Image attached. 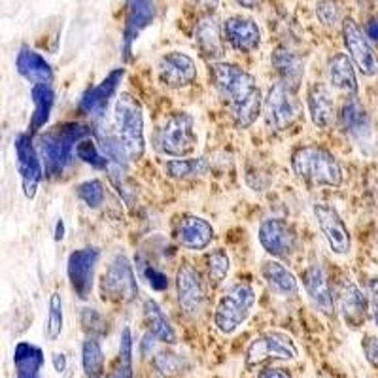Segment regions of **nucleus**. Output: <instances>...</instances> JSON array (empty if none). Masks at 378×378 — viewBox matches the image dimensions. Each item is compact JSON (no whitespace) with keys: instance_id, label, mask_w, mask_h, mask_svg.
<instances>
[{"instance_id":"4468645a","label":"nucleus","mask_w":378,"mask_h":378,"mask_svg":"<svg viewBox=\"0 0 378 378\" xmlns=\"http://www.w3.org/2000/svg\"><path fill=\"white\" fill-rule=\"evenodd\" d=\"M176 297L187 316H201L206 305V290L199 271L191 263H184L176 271Z\"/></svg>"},{"instance_id":"393cba45","label":"nucleus","mask_w":378,"mask_h":378,"mask_svg":"<svg viewBox=\"0 0 378 378\" xmlns=\"http://www.w3.org/2000/svg\"><path fill=\"white\" fill-rule=\"evenodd\" d=\"M125 4L127 16L125 27H123V50L129 55L132 42L154 19V2L152 0H127Z\"/></svg>"},{"instance_id":"e433bc0d","label":"nucleus","mask_w":378,"mask_h":378,"mask_svg":"<svg viewBox=\"0 0 378 378\" xmlns=\"http://www.w3.org/2000/svg\"><path fill=\"white\" fill-rule=\"evenodd\" d=\"M154 367L163 378H174L178 377V374L186 373L189 363H187L186 357L180 356V354H174V352L170 350H161L155 354Z\"/></svg>"},{"instance_id":"a19ab883","label":"nucleus","mask_w":378,"mask_h":378,"mask_svg":"<svg viewBox=\"0 0 378 378\" xmlns=\"http://www.w3.org/2000/svg\"><path fill=\"white\" fill-rule=\"evenodd\" d=\"M80 322H82V327H83V331L88 333V337L100 339V337L106 333V320H105V316L97 310V308H91V307L82 308Z\"/></svg>"},{"instance_id":"7c9ffc66","label":"nucleus","mask_w":378,"mask_h":378,"mask_svg":"<svg viewBox=\"0 0 378 378\" xmlns=\"http://www.w3.org/2000/svg\"><path fill=\"white\" fill-rule=\"evenodd\" d=\"M271 63H273V66L278 72L280 82L284 83V85H288L293 91L301 88L305 68H303L301 59L295 53H291L285 48H278V50H274V53L271 55Z\"/></svg>"},{"instance_id":"20e7f679","label":"nucleus","mask_w":378,"mask_h":378,"mask_svg":"<svg viewBox=\"0 0 378 378\" xmlns=\"http://www.w3.org/2000/svg\"><path fill=\"white\" fill-rule=\"evenodd\" d=\"M115 135L123 144L131 161L142 159L146 154L144 112L140 100L131 93H121L114 105Z\"/></svg>"},{"instance_id":"a878e982","label":"nucleus","mask_w":378,"mask_h":378,"mask_svg":"<svg viewBox=\"0 0 378 378\" xmlns=\"http://www.w3.org/2000/svg\"><path fill=\"white\" fill-rule=\"evenodd\" d=\"M307 106L310 121L318 129H329L335 121L333 95L324 83H313L307 91Z\"/></svg>"},{"instance_id":"a18cd8bd","label":"nucleus","mask_w":378,"mask_h":378,"mask_svg":"<svg viewBox=\"0 0 378 378\" xmlns=\"http://www.w3.org/2000/svg\"><path fill=\"white\" fill-rule=\"evenodd\" d=\"M187 6L197 10L201 16H212V11L218 10L219 0H186Z\"/></svg>"},{"instance_id":"603ef678","label":"nucleus","mask_w":378,"mask_h":378,"mask_svg":"<svg viewBox=\"0 0 378 378\" xmlns=\"http://www.w3.org/2000/svg\"><path fill=\"white\" fill-rule=\"evenodd\" d=\"M236 4L242 6V8H248V10H253V8H258L259 0H235Z\"/></svg>"},{"instance_id":"2f4dec72","label":"nucleus","mask_w":378,"mask_h":378,"mask_svg":"<svg viewBox=\"0 0 378 378\" xmlns=\"http://www.w3.org/2000/svg\"><path fill=\"white\" fill-rule=\"evenodd\" d=\"M31 100H33L34 110L33 115H31L28 129H31V135H33V132L40 131L48 123V120H50L51 110H53L55 105V93L51 85H46V83L33 85L31 88Z\"/></svg>"},{"instance_id":"49530a36","label":"nucleus","mask_w":378,"mask_h":378,"mask_svg":"<svg viewBox=\"0 0 378 378\" xmlns=\"http://www.w3.org/2000/svg\"><path fill=\"white\" fill-rule=\"evenodd\" d=\"M369 299H371V313H373L374 324L378 327V280H371L369 284Z\"/></svg>"},{"instance_id":"2eb2a0df","label":"nucleus","mask_w":378,"mask_h":378,"mask_svg":"<svg viewBox=\"0 0 378 378\" xmlns=\"http://www.w3.org/2000/svg\"><path fill=\"white\" fill-rule=\"evenodd\" d=\"M313 214L327 242L329 250L335 256H348L352 250V236L337 209L325 203H316L313 206Z\"/></svg>"},{"instance_id":"0eeeda50","label":"nucleus","mask_w":378,"mask_h":378,"mask_svg":"<svg viewBox=\"0 0 378 378\" xmlns=\"http://www.w3.org/2000/svg\"><path fill=\"white\" fill-rule=\"evenodd\" d=\"M100 297L114 305H129L138 297L137 273L125 253H115L100 276Z\"/></svg>"},{"instance_id":"412c9836","label":"nucleus","mask_w":378,"mask_h":378,"mask_svg":"<svg viewBox=\"0 0 378 378\" xmlns=\"http://www.w3.org/2000/svg\"><path fill=\"white\" fill-rule=\"evenodd\" d=\"M123 78H125V68H114L103 82L97 83L95 88L88 89L83 93L82 100H80V108L85 114L100 117L108 108L110 100L115 95L117 88H120V83L123 82Z\"/></svg>"},{"instance_id":"bb28decb","label":"nucleus","mask_w":378,"mask_h":378,"mask_svg":"<svg viewBox=\"0 0 378 378\" xmlns=\"http://www.w3.org/2000/svg\"><path fill=\"white\" fill-rule=\"evenodd\" d=\"M327 76L331 88L348 93L350 97L357 95L356 65L352 63L350 55L335 53L327 63Z\"/></svg>"},{"instance_id":"8fccbe9b","label":"nucleus","mask_w":378,"mask_h":378,"mask_svg":"<svg viewBox=\"0 0 378 378\" xmlns=\"http://www.w3.org/2000/svg\"><path fill=\"white\" fill-rule=\"evenodd\" d=\"M367 38L378 42V17L377 19H371L367 25Z\"/></svg>"},{"instance_id":"f03ea898","label":"nucleus","mask_w":378,"mask_h":378,"mask_svg":"<svg viewBox=\"0 0 378 378\" xmlns=\"http://www.w3.org/2000/svg\"><path fill=\"white\" fill-rule=\"evenodd\" d=\"M291 170L299 180L314 187L339 189L345 182V172L339 159L318 144H305L293 149Z\"/></svg>"},{"instance_id":"5701e85b","label":"nucleus","mask_w":378,"mask_h":378,"mask_svg":"<svg viewBox=\"0 0 378 378\" xmlns=\"http://www.w3.org/2000/svg\"><path fill=\"white\" fill-rule=\"evenodd\" d=\"M16 70L33 85H40V83L50 85L53 82V68L50 63L28 46H21L17 51Z\"/></svg>"},{"instance_id":"4c0bfd02","label":"nucleus","mask_w":378,"mask_h":378,"mask_svg":"<svg viewBox=\"0 0 378 378\" xmlns=\"http://www.w3.org/2000/svg\"><path fill=\"white\" fill-rule=\"evenodd\" d=\"M121 378H132L135 371V340L131 327H123L120 335V354H117V369Z\"/></svg>"},{"instance_id":"c756f323","label":"nucleus","mask_w":378,"mask_h":378,"mask_svg":"<svg viewBox=\"0 0 378 378\" xmlns=\"http://www.w3.org/2000/svg\"><path fill=\"white\" fill-rule=\"evenodd\" d=\"M142 310L144 322L148 325V333L154 335L157 342H163V345H176L178 342V335H176L169 318L164 316L159 303L152 299V297H148V299H144Z\"/></svg>"},{"instance_id":"ea45409f","label":"nucleus","mask_w":378,"mask_h":378,"mask_svg":"<svg viewBox=\"0 0 378 378\" xmlns=\"http://www.w3.org/2000/svg\"><path fill=\"white\" fill-rule=\"evenodd\" d=\"M78 159H82L83 163L91 164L93 169H108V159L106 155L103 154V149H99L95 140H89V138H83L82 142L78 144L76 148Z\"/></svg>"},{"instance_id":"f704fd0d","label":"nucleus","mask_w":378,"mask_h":378,"mask_svg":"<svg viewBox=\"0 0 378 378\" xmlns=\"http://www.w3.org/2000/svg\"><path fill=\"white\" fill-rule=\"evenodd\" d=\"M231 273V258L224 248H216L206 256V276L212 288H219Z\"/></svg>"},{"instance_id":"37998d69","label":"nucleus","mask_w":378,"mask_h":378,"mask_svg":"<svg viewBox=\"0 0 378 378\" xmlns=\"http://www.w3.org/2000/svg\"><path fill=\"white\" fill-rule=\"evenodd\" d=\"M316 14H318L320 21L327 25V27H335L337 21L340 19V8L337 4V0H322L318 4Z\"/></svg>"},{"instance_id":"f3484780","label":"nucleus","mask_w":378,"mask_h":378,"mask_svg":"<svg viewBox=\"0 0 378 378\" xmlns=\"http://www.w3.org/2000/svg\"><path fill=\"white\" fill-rule=\"evenodd\" d=\"M157 76L164 88L186 89L197 80V65L184 51H169L157 63Z\"/></svg>"},{"instance_id":"dca6fc26","label":"nucleus","mask_w":378,"mask_h":378,"mask_svg":"<svg viewBox=\"0 0 378 378\" xmlns=\"http://www.w3.org/2000/svg\"><path fill=\"white\" fill-rule=\"evenodd\" d=\"M342 38L350 55L352 63L362 72L363 76H377L378 74V55L369 42L367 34L357 27V23L352 17H346L342 21Z\"/></svg>"},{"instance_id":"cd10ccee","label":"nucleus","mask_w":378,"mask_h":378,"mask_svg":"<svg viewBox=\"0 0 378 378\" xmlns=\"http://www.w3.org/2000/svg\"><path fill=\"white\" fill-rule=\"evenodd\" d=\"M44 352L33 342L19 340L14 348L16 378H40V371L44 367Z\"/></svg>"},{"instance_id":"473e14b6","label":"nucleus","mask_w":378,"mask_h":378,"mask_svg":"<svg viewBox=\"0 0 378 378\" xmlns=\"http://www.w3.org/2000/svg\"><path fill=\"white\" fill-rule=\"evenodd\" d=\"M105 350L100 339L88 337L82 342V367L88 378H105Z\"/></svg>"},{"instance_id":"72a5a7b5","label":"nucleus","mask_w":378,"mask_h":378,"mask_svg":"<svg viewBox=\"0 0 378 378\" xmlns=\"http://www.w3.org/2000/svg\"><path fill=\"white\" fill-rule=\"evenodd\" d=\"M164 172L169 178L184 180L193 176H203L209 172V161L204 157H184V159H170L164 163Z\"/></svg>"},{"instance_id":"79ce46f5","label":"nucleus","mask_w":378,"mask_h":378,"mask_svg":"<svg viewBox=\"0 0 378 378\" xmlns=\"http://www.w3.org/2000/svg\"><path fill=\"white\" fill-rule=\"evenodd\" d=\"M137 269L140 271V276H142V280H146V284H148L152 290L164 291L169 288V278H167V274L161 273L155 265L148 263L146 259H138Z\"/></svg>"},{"instance_id":"58836bf2","label":"nucleus","mask_w":378,"mask_h":378,"mask_svg":"<svg viewBox=\"0 0 378 378\" xmlns=\"http://www.w3.org/2000/svg\"><path fill=\"white\" fill-rule=\"evenodd\" d=\"M76 197L80 199L88 209H99L100 204L105 203V186H103V182L97 180V178L85 180L76 187Z\"/></svg>"},{"instance_id":"9b49d317","label":"nucleus","mask_w":378,"mask_h":378,"mask_svg":"<svg viewBox=\"0 0 378 378\" xmlns=\"http://www.w3.org/2000/svg\"><path fill=\"white\" fill-rule=\"evenodd\" d=\"M258 241L265 252L274 259L290 258L299 246L295 227L282 218H267L259 224Z\"/></svg>"},{"instance_id":"423d86ee","label":"nucleus","mask_w":378,"mask_h":378,"mask_svg":"<svg viewBox=\"0 0 378 378\" xmlns=\"http://www.w3.org/2000/svg\"><path fill=\"white\" fill-rule=\"evenodd\" d=\"M199 137L189 112H172L155 135V149L164 157L184 159L197 149Z\"/></svg>"},{"instance_id":"c9c22d12","label":"nucleus","mask_w":378,"mask_h":378,"mask_svg":"<svg viewBox=\"0 0 378 378\" xmlns=\"http://www.w3.org/2000/svg\"><path fill=\"white\" fill-rule=\"evenodd\" d=\"M63 325H65V310H63V297L53 291L48 301V318H46L44 335L48 340H57L63 333Z\"/></svg>"},{"instance_id":"a211bd4d","label":"nucleus","mask_w":378,"mask_h":378,"mask_svg":"<svg viewBox=\"0 0 378 378\" xmlns=\"http://www.w3.org/2000/svg\"><path fill=\"white\" fill-rule=\"evenodd\" d=\"M301 280L305 293H307L308 301L313 303V307L327 318L335 316L337 307H335L333 290H331V284H329L327 276H325L324 269L320 267V263L308 265Z\"/></svg>"},{"instance_id":"f257e3e1","label":"nucleus","mask_w":378,"mask_h":378,"mask_svg":"<svg viewBox=\"0 0 378 378\" xmlns=\"http://www.w3.org/2000/svg\"><path fill=\"white\" fill-rule=\"evenodd\" d=\"M212 85L218 95L227 103L238 129H250L263 112V97L256 78L233 63L218 61L210 66Z\"/></svg>"},{"instance_id":"9d476101","label":"nucleus","mask_w":378,"mask_h":378,"mask_svg":"<svg viewBox=\"0 0 378 378\" xmlns=\"http://www.w3.org/2000/svg\"><path fill=\"white\" fill-rule=\"evenodd\" d=\"M14 149H16L17 172L21 180L23 195L33 201L38 193L42 176H44V163H42L38 148H34L33 138L27 132L17 135L14 140Z\"/></svg>"},{"instance_id":"39448f33","label":"nucleus","mask_w":378,"mask_h":378,"mask_svg":"<svg viewBox=\"0 0 378 378\" xmlns=\"http://www.w3.org/2000/svg\"><path fill=\"white\" fill-rule=\"evenodd\" d=\"M258 295L250 282H235L224 291L214 308V325L221 335L236 333L250 318Z\"/></svg>"},{"instance_id":"864d4df0","label":"nucleus","mask_w":378,"mask_h":378,"mask_svg":"<svg viewBox=\"0 0 378 378\" xmlns=\"http://www.w3.org/2000/svg\"><path fill=\"white\" fill-rule=\"evenodd\" d=\"M105 378H121V377H120V373H117V371H114V373H110L108 377H105Z\"/></svg>"},{"instance_id":"6e6552de","label":"nucleus","mask_w":378,"mask_h":378,"mask_svg":"<svg viewBox=\"0 0 378 378\" xmlns=\"http://www.w3.org/2000/svg\"><path fill=\"white\" fill-rule=\"evenodd\" d=\"M299 357V348L291 335L269 329L259 333L246 348V367H258L267 362H293Z\"/></svg>"},{"instance_id":"ddd939ff","label":"nucleus","mask_w":378,"mask_h":378,"mask_svg":"<svg viewBox=\"0 0 378 378\" xmlns=\"http://www.w3.org/2000/svg\"><path fill=\"white\" fill-rule=\"evenodd\" d=\"M100 252L97 248L88 246L74 250L68 256L66 261V276L70 282L72 291L76 293L78 299H89L91 290H93V278H95V269L99 263Z\"/></svg>"},{"instance_id":"3c124183","label":"nucleus","mask_w":378,"mask_h":378,"mask_svg":"<svg viewBox=\"0 0 378 378\" xmlns=\"http://www.w3.org/2000/svg\"><path fill=\"white\" fill-rule=\"evenodd\" d=\"M65 238V221L63 219H57V224H55V241L61 242Z\"/></svg>"},{"instance_id":"1a4fd4ad","label":"nucleus","mask_w":378,"mask_h":378,"mask_svg":"<svg viewBox=\"0 0 378 378\" xmlns=\"http://www.w3.org/2000/svg\"><path fill=\"white\" fill-rule=\"evenodd\" d=\"M263 114L269 127L276 131H284L293 125L301 114V103L297 99V91L282 82L273 83L263 100Z\"/></svg>"},{"instance_id":"f8f14e48","label":"nucleus","mask_w":378,"mask_h":378,"mask_svg":"<svg viewBox=\"0 0 378 378\" xmlns=\"http://www.w3.org/2000/svg\"><path fill=\"white\" fill-rule=\"evenodd\" d=\"M335 307L345 320V324L352 329H359L369 314V305L371 299L359 290V285L352 278H340L335 284L333 290Z\"/></svg>"},{"instance_id":"4be33fe9","label":"nucleus","mask_w":378,"mask_h":378,"mask_svg":"<svg viewBox=\"0 0 378 378\" xmlns=\"http://www.w3.org/2000/svg\"><path fill=\"white\" fill-rule=\"evenodd\" d=\"M261 278L280 299H295L299 295V280L278 259L271 258L261 265Z\"/></svg>"},{"instance_id":"6ab92c4d","label":"nucleus","mask_w":378,"mask_h":378,"mask_svg":"<svg viewBox=\"0 0 378 378\" xmlns=\"http://www.w3.org/2000/svg\"><path fill=\"white\" fill-rule=\"evenodd\" d=\"M224 36L225 42L235 51L250 53L256 51L261 44V31L258 23L252 17L231 16L224 21Z\"/></svg>"},{"instance_id":"de8ad7c7","label":"nucleus","mask_w":378,"mask_h":378,"mask_svg":"<svg viewBox=\"0 0 378 378\" xmlns=\"http://www.w3.org/2000/svg\"><path fill=\"white\" fill-rule=\"evenodd\" d=\"M258 378H293V374L288 373L285 369L282 367H265L263 371H259Z\"/></svg>"},{"instance_id":"c03bdc74","label":"nucleus","mask_w":378,"mask_h":378,"mask_svg":"<svg viewBox=\"0 0 378 378\" xmlns=\"http://www.w3.org/2000/svg\"><path fill=\"white\" fill-rule=\"evenodd\" d=\"M363 354L367 357V362L373 365V367L378 369V337H373V335H369L365 337L362 342Z\"/></svg>"},{"instance_id":"c85d7f7f","label":"nucleus","mask_w":378,"mask_h":378,"mask_svg":"<svg viewBox=\"0 0 378 378\" xmlns=\"http://www.w3.org/2000/svg\"><path fill=\"white\" fill-rule=\"evenodd\" d=\"M340 123L346 135H350L356 140H365L371 135V120L362 103L356 99V95L345 100L340 110Z\"/></svg>"},{"instance_id":"aec40b11","label":"nucleus","mask_w":378,"mask_h":378,"mask_svg":"<svg viewBox=\"0 0 378 378\" xmlns=\"http://www.w3.org/2000/svg\"><path fill=\"white\" fill-rule=\"evenodd\" d=\"M216 236V231L209 219L201 216H186L180 219L178 229H176V238L182 248L189 252H204L212 244Z\"/></svg>"},{"instance_id":"b1692460","label":"nucleus","mask_w":378,"mask_h":378,"mask_svg":"<svg viewBox=\"0 0 378 378\" xmlns=\"http://www.w3.org/2000/svg\"><path fill=\"white\" fill-rule=\"evenodd\" d=\"M195 44L206 59L218 63L225 55L224 27H219V23L212 16L201 17L195 27Z\"/></svg>"},{"instance_id":"7ed1b4c3","label":"nucleus","mask_w":378,"mask_h":378,"mask_svg":"<svg viewBox=\"0 0 378 378\" xmlns=\"http://www.w3.org/2000/svg\"><path fill=\"white\" fill-rule=\"evenodd\" d=\"M89 132L91 129L82 123H63L40 137L38 152L48 176L63 174L76 154L78 144L88 138Z\"/></svg>"},{"instance_id":"09e8293b","label":"nucleus","mask_w":378,"mask_h":378,"mask_svg":"<svg viewBox=\"0 0 378 378\" xmlns=\"http://www.w3.org/2000/svg\"><path fill=\"white\" fill-rule=\"evenodd\" d=\"M51 365H53L55 373L63 374L66 369H68V359H66L63 352H53V354H51Z\"/></svg>"}]
</instances>
